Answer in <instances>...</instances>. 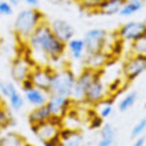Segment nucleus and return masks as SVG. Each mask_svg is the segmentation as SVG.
Masks as SVG:
<instances>
[{"label":"nucleus","mask_w":146,"mask_h":146,"mask_svg":"<svg viewBox=\"0 0 146 146\" xmlns=\"http://www.w3.org/2000/svg\"><path fill=\"white\" fill-rule=\"evenodd\" d=\"M27 41L32 56H40L45 61H58L66 50V42L54 35L46 21L36 28Z\"/></svg>","instance_id":"1"},{"label":"nucleus","mask_w":146,"mask_h":146,"mask_svg":"<svg viewBox=\"0 0 146 146\" xmlns=\"http://www.w3.org/2000/svg\"><path fill=\"white\" fill-rule=\"evenodd\" d=\"M44 21H45V15L40 9L25 8L21 9L15 17L13 29L21 41H27L28 37L33 33V31Z\"/></svg>","instance_id":"2"},{"label":"nucleus","mask_w":146,"mask_h":146,"mask_svg":"<svg viewBox=\"0 0 146 146\" xmlns=\"http://www.w3.org/2000/svg\"><path fill=\"white\" fill-rule=\"evenodd\" d=\"M76 78L77 76L69 68H61V69L53 70L52 80H50L49 94H62V96L72 97Z\"/></svg>","instance_id":"3"},{"label":"nucleus","mask_w":146,"mask_h":146,"mask_svg":"<svg viewBox=\"0 0 146 146\" xmlns=\"http://www.w3.org/2000/svg\"><path fill=\"white\" fill-rule=\"evenodd\" d=\"M109 33L102 28H93L89 29L84 38L85 42V49H86V54H93L97 52H104L108 50L109 40H108Z\"/></svg>","instance_id":"4"},{"label":"nucleus","mask_w":146,"mask_h":146,"mask_svg":"<svg viewBox=\"0 0 146 146\" xmlns=\"http://www.w3.org/2000/svg\"><path fill=\"white\" fill-rule=\"evenodd\" d=\"M98 70L90 69V68H84L81 70V73L77 76L74 86H73V92H72V100L73 102H82L85 101V96L88 92L89 86L93 82L94 77H96Z\"/></svg>","instance_id":"5"},{"label":"nucleus","mask_w":146,"mask_h":146,"mask_svg":"<svg viewBox=\"0 0 146 146\" xmlns=\"http://www.w3.org/2000/svg\"><path fill=\"white\" fill-rule=\"evenodd\" d=\"M61 129H62V119L56 118V117H52V119H49V121H46L44 123H40V125H31L32 133L42 143L58 137Z\"/></svg>","instance_id":"6"},{"label":"nucleus","mask_w":146,"mask_h":146,"mask_svg":"<svg viewBox=\"0 0 146 146\" xmlns=\"http://www.w3.org/2000/svg\"><path fill=\"white\" fill-rule=\"evenodd\" d=\"M102 73H104L102 70L97 72L94 80H93V82L90 84V86L88 89V92H86L84 104L96 106L100 101H102L104 98H106L109 96L108 85L105 84V81L102 80Z\"/></svg>","instance_id":"7"},{"label":"nucleus","mask_w":146,"mask_h":146,"mask_svg":"<svg viewBox=\"0 0 146 146\" xmlns=\"http://www.w3.org/2000/svg\"><path fill=\"white\" fill-rule=\"evenodd\" d=\"M37 65L35 60H29L25 54H20L13 60L11 65V76L13 81L21 84L23 81L29 78L32 69Z\"/></svg>","instance_id":"8"},{"label":"nucleus","mask_w":146,"mask_h":146,"mask_svg":"<svg viewBox=\"0 0 146 146\" xmlns=\"http://www.w3.org/2000/svg\"><path fill=\"white\" fill-rule=\"evenodd\" d=\"M46 105H48V108H49L53 117L64 119L65 115L72 109L73 100H72V97L62 96V94H49V98H48Z\"/></svg>","instance_id":"9"},{"label":"nucleus","mask_w":146,"mask_h":146,"mask_svg":"<svg viewBox=\"0 0 146 146\" xmlns=\"http://www.w3.org/2000/svg\"><path fill=\"white\" fill-rule=\"evenodd\" d=\"M146 70V58L134 56V54H129L127 58L123 61L122 65V73L126 81L131 82L134 81L137 77H139Z\"/></svg>","instance_id":"10"},{"label":"nucleus","mask_w":146,"mask_h":146,"mask_svg":"<svg viewBox=\"0 0 146 146\" xmlns=\"http://www.w3.org/2000/svg\"><path fill=\"white\" fill-rule=\"evenodd\" d=\"M115 35L125 42H133L146 35V25L143 21H127L117 29Z\"/></svg>","instance_id":"11"},{"label":"nucleus","mask_w":146,"mask_h":146,"mask_svg":"<svg viewBox=\"0 0 146 146\" xmlns=\"http://www.w3.org/2000/svg\"><path fill=\"white\" fill-rule=\"evenodd\" d=\"M53 70L50 66L46 65H36L31 72V81L33 82L35 88H38L41 90H45V92L49 93V88H50V80H52V74H53Z\"/></svg>","instance_id":"12"},{"label":"nucleus","mask_w":146,"mask_h":146,"mask_svg":"<svg viewBox=\"0 0 146 146\" xmlns=\"http://www.w3.org/2000/svg\"><path fill=\"white\" fill-rule=\"evenodd\" d=\"M50 29L61 41L68 42L74 37V28L64 19H54L49 23Z\"/></svg>","instance_id":"13"},{"label":"nucleus","mask_w":146,"mask_h":146,"mask_svg":"<svg viewBox=\"0 0 146 146\" xmlns=\"http://www.w3.org/2000/svg\"><path fill=\"white\" fill-rule=\"evenodd\" d=\"M113 57V54L108 50L104 52H97L93 54H86L84 57V62H85V68H90L94 70H102L104 65L106 62H109V60Z\"/></svg>","instance_id":"14"},{"label":"nucleus","mask_w":146,"mask_h":146,"mask_svg":"<svg viewBox=\"0 0 146 146\" xmlns=\"http://www.w3.org/2000/svg\"><path fill=\"white\" fill-rule=\"evenodd\" d=\"M58 137H60L58 146H80L82 143V133L78 129L62 126Z\"/></svg>","instance_id":"15"},{"label":"nucleus","mask_w":146,"mask_h":146,"mask_svg":"<svg viewBox=\"0 0 146 146\" xmlns=\"http://www.w3.org/2000/svg\"><path fill=\"white\" fill-rule=\"evenodd\" d=\"M24 98L33 108H37V106L46 105L48 98H49V93L38 88H32L29 90H27V92H24Z\"/></svg>","instance_id":"16"},{"label":"nucleus","mask_w":146,"mask_h":146,"mask_svg":"<svg viewBox=\"0 0 146 146\" xmlns=\"http://www.w3.org/2000/svg\"><path fill=\"white\" fill-rule=\"evenodd\" d=\"M52 113H50L48 105H42V106H37L32 111H29L28 114V122L29 125H40L46 121L52 119Z\"/></svg>","instance_id":"17"},{"label":"nucleus","mask_w":146,"mask_h":146,"mask_svg":"<svg viewBox=\"0 0 146 146\" xmlns=\"http://www.w3.org/2000/svg\"><path fill=\"white\" fill-rule=\"evenodd\" d=\"M66 49L69 50V54L73 60H84V57L86 56L84 38L73 37L70 41L66 42Z\"/></svg>","instance_id":"18"},{"label":"nucleus","mask_w":146,"mask_h":146,"mask_svg":"<svg viewBox=\"0 0 146 146\" xmlns=\"http://www.w3.org/2000/svg\"><path fill=\"white\" fill-rule=\"evenodd\" d=\"M27 139L15 131H5L0 137V146H27Z\"/></svg>","instance_id":"19"},{"label":"nucleus","mask_w":146,"mask_h":146,"mask_svg":"<svg viewBox=\"0 0 146 146\" xmlns=\"http://www.w3.org/2000/svg\"><path fill=\"white\" fill-rule=\"evenodd\" d=\"M101 138L97 146H111L115 139V130L110 123H104V126L100 129Z\"/></svg>","instance_id":"20"},{"label":"nucleus","mask_w":146,"mask_h":146,"mask_svg":"<svg viewBox=\"0 0 146 146\" xmlns=\"http://www.w3.org/2000/svg\"><path fill=\"white\" fill-rule=\"evenodd\" d=\"M123 0H105L102 5L98 9L100 15H105V16H111L115 13H119L121 7L123 5Z\"/></svg>","instance_id":"21"},{"label":"nucleus","mask_w":146,"mask_h":146,"mask_svg":"<svg viewBox=\"0 0 146 146\" xmlns=\"http://www.w3.org/2000/svg\"><path fill=\"white\" fill-rule=\"evenodd\" d=\"M143 4H145V0H126L123 3V5L121 7L119 15L125 16V17H129V16L134 15V13L141 11Z\"/></svg>","instance_id":"22"},{"label":"nucleus","mask_w":146,"mask_h":146,"mask_svg":"<svg viewBox=\"0 0 146 146\" xmlns=\"http://www.w3.org/2000/svg\"><path fill=\"white\" fill-rule=\"evenodd\" d=\"M113 102H114V98L113 97H106L104 98L102 101H100L98 104L94 106L97 110V113L102 117V118H108L109 115L111 114V111H113Z\"/></svg>","instance_id":"23"},{"label":"nucleus","mask_w":146,"mask_h":146,"mask_svg":"<svg viewBox=\"0 0 146 146\" xmlns=\"http://www.w3.org/2000/svg\"><path fill=\"white\" fill-rule=\"evenodd\" d=\"M130 54L146 58V35H143L142 37H139L135 41L130 42Z\"/></svg>","instance_id":"24"},{"label":"nucleus","mask_w":146,"mask_h":146,"mask_svg":"<svg viewBox=\"0 0 146 146\" xmlns=\"http://www.w3.org/2000/svg\"><path fill=\"white\" fill-rule=\"evenodd\" d=\"M104 1L105 0H78V4H80V8L82 11L97 12L98 13V9H100Z\"/></svg>","instance_id":"25"},{"label":"nucleus","mask_w":146,"mask_h":146,"mask_svg":"<svg viewBox=\"0 0 146 146\" xmlns=\"http://www.w3.org/2000/svg\"><path fill=\"white\" fill-rule=\"evenodd\" d=\"M15 125V118L9 110L5 106L0 109V126L5 129V127H11Z\"/></svg>","instance_id":"26"},{"label":"nucleus","mask_w":146,"mask_h":146,"mask_svg":"<svg viewBox=\"0 0 146 146\" xmlns=\"http://www.w3.org/2000/svg\"><path fill=\"white\" fill-rule=\"evenodd\" d=\"M137 101V92H130L127 93L126 96L123 97L122 100L119 101V105H118V109L121 111H126L135 104Z\"/></svg>","instance_id":"27"},{"label":"nucleus","mask_w":146,"mask_h":146,"mask_svg":"<svg viewBox=\"0 0 146 146\" xmlns=\"http://www.w3.org/2000/svg\"><path fill=\"white\" fill-rule=\"evenodd\" d=\"M7 100H8V102H9V105H11V108L13 109V110H20V109L24 106L25 98H24L23 94H20L17 90H15L11 96L8 97Z\"/></svg>","instance_id":"28"},{"label":"nucleus","mask_w":146,"mask_h":146,"mask_svg":"<svg viewBox=\"0 0 146 146\" xmlns=\"http://www.w3.org/2000/svg\"><path fill=\"white\" fill-rule=\"evenodd\" d=\"M88 123H89V129H93V130L101 129L104 126V118L97 111H93V113H90L88 115Z\"/></svg>","instance_id":"29"},{"label":"nucleus","mask_w":146,"mask_h":146,"mask_svg":"<svg viewBox=\"0 0 146 146\" xmlns=\"http://www.w3.org/2000/svg\"><path fill=\"white\" fill-rule=\"evenodd\" d=\"M15 90H17L15 84L8 82V81H0V93H1V96L4 98H8Z\"/></svg>","instance_id":"30"},{"label":"nucleus","mask_w":146,"mask_h":146,"mask_svg":"<svg viewBox=\"0 0 146 146\" xmlns=\"http://www.w3.org/2000/svg\"><path fill=\"white\" fill-rule=\"evenodd\" d=\"M145 130H146V117H145V118H141L138 122L133 126L130 135L133 137V138H134V137H139V135L142 134Z\"/></svg>","instance_id":"31"},{"label":"nucleus","mask_w":146,"mask_h":146,"mask_svg":"<svg viewBox=\"0 0 146 146\" xmlns=\"http://www.w3.org/2000/svg\"><path fill=\"white\" fill-rule=\"evenodd\" d=\"M13 13V7H12L9 1L1 0L0 1V15L1 16H11Z\"/></svg>","instance_id":"32"},{"label":"nucleus","mask_w":146,"mask_h":146,"mask_svg":"<svg viewBox=\"0 0 146 146\" xmlns=\"http://www.w3.org/2000/svg\"><path fill=\"white\" fill-rule=\"evenodd\" d=\"M20 85H21V90H23V92H27V90H29V89L35 88V85H33V82L31 81V78H27V80L23 81Z\"/></svg>","instance_id":"33"},{"label":"nucleus","mask_w":146,"mask_h":146,"mask_svg":"<svg viewBox=\"0 0 146 146\" xmlns=\"http://www.w3.org/2000/svg\"><path fill=\"white\" fill-rule=\"evenodd\" d=\"M28 8H37L40 5V0H24Z\"/></svg>","instance_id":"34"},{"label":"nucleus","mask_w":146,"mask_h":146,"mask_svg":"<svg viewBox=\"0 0 146 146\" xmlns=\"http://www.w3.org/2000/svg\"><path fill=\"white\" fill-rule=\"evenodd\" d=\"M131 146H145V137H139V138H137Z\"/></svg>","instance_id":"35"},{"label":"nucleus","mask_w":146,"mask_h":146,"mask_svg":"<svg viewBox=\"0 0 146 146\" xmlns=\"http://www.w3.org/2000/svg\"><path fill=\"white\" fill-rule=\"evenodd\" d=\"M49 1L54 4H68V3H73V1H78V0H49Z\"/></svg>","instance_id":"36"},{"label":"nucleus","mask_w":146,"mask_h":146,"mask_svg":"<svg viewBox=\"0 0 146 146\" xmlns=\"http://www.w3.org/2000/svg\"><path fill=\"white\" fill-rule=\"evenodd\" d=\"M8 1H9V4H11L12 7H17L21 3V0H8Z\"/></svg>","instance_id":"37"},{"label":"nucleus","mask_w":146,"mask_h":146,"mask_svg":"<svg viewBox=\"0 0 146 146\" xmlns=\"http://www.w3.org/2000/svg\"><path fill=\"white\" fill-rule=\"evenodd\" d=\"M1 134H3V127L0 126V137H1Z\"/></svg>","instance_id":"38"},{"label":"nucleus","mask_w":146,"mask_h":146,"mask_svg":"<svg viewBox=\"0 0 146 146\" xmlns=\"http://www.w3.org/2000/svg\"><path fill=\"white\" fill-rule=\"evenodd\" d=\"M143 23H145V25H146V17H145V21H143Z\"/></svg>","instance_id":"39"},{"label":"nucleus","mask_w":146,"mask_h":146,"mask_svg":"<svg viewBox=\"0 0 146 146\" xmlns=\"http://www.w3.org/2000/svg\"><path fill=\"white\" fill-rule=\"evenodd\" d=\"M27 146H33V145H29V143H27Z\"/></svg>","instance_id":"40"},{"label":"nucleus","mask_w":146,"mask_h":146,"mask_svg":"<svg viewBox=\"0 0 146 146\" xmlns=\"http://www.w3.org/2000/svg\"><path fill=\"white\" fill-rule=\"evenodd\" d=\"M0 1H1V0H0Z\"/></svg>","instance_id":"41"}]
</instances>
